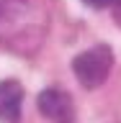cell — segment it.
<instances>
[{"label": "cell", "mask_w": 121, "mask_h": 123, "mask_svg": "<svg viewBox=\"0 0 121 123\" xmlns=\"http://www.w3.org/2000/svg\"><path fill=\"white\" fill-rule=\"evenodd\" d=\"M111 67H114V51H111L106 44L83 51L80 56H75V62H72L75 77L80 80L83 87H88V90H95V87H100V85L106 82Z\"/></svg>", "instance_id": "6da1fadb"}, {"label": "cell", "mask_w": 121, "mask_h": 123, "mask_svg": "<svg viewBox=\"0 0 121 123\" xmlns=\"http://www.w3.org/2000/svg\"><path fill=\"white\" fill-rule=\"evenodd\" d=\"M39 110L54 123H75V105L64 90L49 87L39 95Z\"/></svg>", "instance_id": "7a4b0ae2"}, {"label": "cell", "mask_w": 121, "mask_h": 123, "mask_svg": "<svg viewBox=\"0 0 121 123\" xmlns=\"http://www.w3.org/2000/svg\"><path fill=\"white\" fill-rule=\"evenodd\" d=\"M21 103H23L21 82L3 80V82H0V121L21 123Z\"/></svg>", "instance_id": "3957f363"}, {"label": "cell", "mask_w": 121, "mask_h": 123, "mask_svg": "<svg viewBox=\"0 0 121 123\" xmlns=\"http://www.w3.org/2000/svg\"><path fill=\"white\" fill-rule=\"evenodd\" d=\"M83 3L90 8H108V5H116L119 0H83Z\"/></svg>", "instance_id": "277c9868"}, {"label": "cell", "mask_w": 121, "mask_h": 123, "mask_svg": "<svg viewBox=\"0 0 121 123\" xmlns=\"http://www.w3.org/2000/svg\"><path fill=\"white\" fill-rule=\"evenodd\" d=\"M114 18H116V23L121 26V0H119V3L114 5Z\"/></svg>", "instance_id": "5b68a950"}]
</instances>
